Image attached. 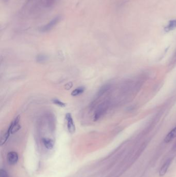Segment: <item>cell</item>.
I'll return each mask as SVG.
<instances>
[{
    "instance_id": "9",
    "label": "cell",
    "mask_w": 176,
    "mask_h": 177,
    "mask_svg": "<svg viewBox=\"0 0 176 177\" xmlns=\"http://www.w3.org/2000/svg\"><path fill=\"white\" fill-rule=\"evenodd\" d=\"M176 27V19L172 20L169 21L168 25L165 27V32H168L173 30L175 29Z\"/></svg>"
},
{
    "instance_id": "13",
    "label": "cell",
    "mask_w": 176,
    "mask_h": 177,
    "mask_svg": "<svg viewBox=\"0 0 176 177\" xmlns=\"http://www.w3.org/2000/svg\"><path fill=\"white\" fill-rule=\"evenodd\" d=\"M56 0H42L44 6L47 8L51 7L54 4Z\"/></svg>"
},
{
    "instance_id": "12",
    "label": "cell",
    "mask_w": 176,
    "mask_h": 177,
    "mask_svg": "<svg viewBox=\"0 0 176 177\" xmlns=\"http://www.w3.org/2000/svg\"><path fill=\"white\" fill-rule=\"evenodd\" d=\"M52 102L57 106L61 107H64L66 106V104L59 99H54L52 100Z\"/></svg>"
},
{
    "instance_id": "5",
    "label": "cell",
    "mask_w": 176,
    "mask_h": 177,
    "mask_svg": "<svg viewBox=\"0 0 176 177\" xmlns=\"http://www.w3.org/2000/svg\"><path fill=\"white\" fill-rule=\"evenodd\" d=\"M7 160L10 165H15L19 160V156L17 153L15 151L10 152L7 155Z\"/></svg>"
},
{
    "instance_id": "2",
    "label": "cell",
    "mask_w": 176,
    "mask_h": 177,
    "mask_svg": "<svg viewBox=\"0 0 176 177\" xmlns=\"http://www.w3.org/2000/svg\"><path fill=\"white\" fill-rule=\"evenodd\" d=\"M19 121L20 117L18 116L12 122L8 130L10 134H15L21 128V126L19 124Z\"/></svg>"
},
{
    "instance_id": "7",
    "label": "cell",
    "mask_w": 176,
    "mask_h": 177,
    "mask_svg": "<svg viewBox=\"0 0 176 177\" xmlns=\"http://www.w3.org/2000/svg\"><path fill=\"white\" fill-rule=\"evenodd\" d=\"M42 142L44 147L48 150L52 149L54 145V140L49 138H43L42 139Z\"/></svg>"
},
{
    "instance_id": "10",
    "label": "cell",
    "mask_w": 176,
    "mask_h": 177,
    "mask_svg": "<svg viewBox=\"0 0 176 177\" xmlns=\"http://www.w3.org/2000/svg\"><path fill=\"white\" fill-rule=\"evenodd\" d=\"M85 88L84 86H80L76 89H74V91L71 92V95L73 96H76L80 95L81 94L83 93L85 91Z\"/></svg>"
},
{
    "instance_id": "14",
    "label": "cell",
    "mask_w": 176,
    "mask_h": 177,
    "mask_svg": "<svg viewBox=\"0 0 176 177\" xmlns=\"http://www.w3.org/2000/svg\"><path fill=\"white\" fill-rule=\"evenodd\" d=\"M0 177H9V176L5 170L1 169L0 170Z\"/></svg>"
},
{
    "instance_id": "6",
    "label": "cell",
    "mask_w": 176,
    "mask_h": 177,
    "mask_svg": "<svg viewBox=\"0 0 176 177\" xmlns=\"http://www.w3.org/2000/svg\"><path fill=\"white\" fill-rule=\"evenodd\" d=\"M171 158L168 159L164 164L162 166L160 171H159V176L160 177H163L166 174L167 170L168 169L169 167L171 164Z\"/></svg>"
},
{
    "instance_id": "4",
    "label": "cell",
    "mask_w": 176,
    "mask_h": 177,
    "mask_svg": "<svg viewBox=\"0 0 176 177\" xmlns=\"http://www.w3.org/2000/svg\"><path fill=\"white\" fill-rule=\"evenodd\" d=\"M107 108H108V105L105 103L102 104L99 106L98 109H96L95 113L93 120L95 121L98 120L103 115V114L105 113Z\"/></svg>"
},
{
    "instance_id": "3",
    "label": "cell",
    "mask_w": 176,
    "mask_h": 177,
    "mask_svg": "<svg viewBox=\"0 0 176 177\" xmlns=\"http://www.w3.org/2000/svg\"><path fill=\"white\" fill-rule=\"evenodd\" d=\"M65 119L67 122V127L69 132L73 134L76 131V126L74 123V120L71 113H67L65 116Z\"/></svg>"
},
{
    "instance_id": "16",
    "label": "cell",
    "mask_w": 176,
    "mask_h": 177,
    "mask_svg": "<svg viewBox=\"0 0 176 177\" xmlns=\"http://www.w3.org/2000/svg\"><path fill=\"white\" fill-rule=\"evenodd\" d=\"M8 1H9V0H3V1H4V2L5 3L8 2Z\"/></svg>"
},
{
    "instance_id": "1",
    "label": "cell",
    "mask_w": 176,
    "mask_h": 177,
    "mask_svg": "<svg viewBox=\"0 0 176 177\" xmlns=\"http://www.w3.org/2000/svg\"><path fill=\"white\" fill-rule=\"evenodd\" d=\"M62 19V17L61 15H58L55 17L53 18L46 25H44L42 27H40V31L42 32H48L49 31L51 30L54 27L59 23Z\"/></svg>"
},
{
    "instance_id": "8",
    "label": "cell",
    "mask_w": 176,
    "mask_h": 177,
    "mask_svg": "<svg viewBox=\"0 0 176 177\" xmlns=\"http://www.w3.org/2000/svg\"><path fill=\"white\" fill-rule=\"evenodd\" d=\"M176 137V126L166 136L165 138L164 141L165 143H168L171 141V140H173Z\"/></svg>"
},
{
    "instance_id": "11",
    "label": "cell",
    "mask_w": 176,
    "mask_h": 177,
    "mask_svg": "<svg viewBox=\"0 0 176 177\" xmlns=\"http://www.w3.org/2000/svg\"><path fill=\"white\" fill-rule=\"evenodd\" d=\"M36 61L39 63H43L48 60V57L44 54H39L36 57Z\"/></svg>"
},
{
    "instance_id": "15",
    "label": "cell",
    "mask_w": 176,
    "mask_h": 177,
    "mask_svg": "<svg viewBox=\"0 0 176 177\" xmlns=\"http://www.w3.org/2000/svg\"><path fill=\"white\" fill-rule=\"evenodd\" d=\"M72 86V84L71 82H69L68 84H66L65 85V88H66V89L69 90V89L71 88Z\"/></svg>"
}]
</instances>
